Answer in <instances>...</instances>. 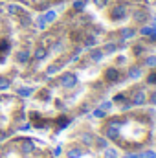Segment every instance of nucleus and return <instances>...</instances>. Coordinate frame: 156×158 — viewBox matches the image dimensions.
Returning a JSON list of instances; mask_svg holds the SVG:
<instances>
[{
    "instance_id": "nucleus-12",
    "label": "nucleus",
    "mask_w": 156,
    "mask_h": 158,
    "mask_svg": "<svg viewBox=\"0 0 156 158\" xmlns=\"http://www.w3.org/2000/svg\"><path fill=\"white\" fill-rule=\"evenodd\" d=\"M35 26H37V28H39V30H44V28H46V26H48V22H46V20H44V17H42V15H40L39 19H37V24H35Z\"/></svg>"
},
{
    "instance_id": "nucleus-13",
    "label": "nucleus",
    "mask_w": 156,
    "mask_h": 158,
    "mask_svg": "<svg viewBox=\"0 0 156 158\" xmlns=\"http://www.w3.org/2000/svg\"><path fill=\"white\" fill-rule=\"evenodd\" d=\"M107 136H109V138H114V136H117V129H116V127H110V129L107 131Z\"/></svg>"
},
{
    "instance_id": "nucleus-6",
    "label": "nucleus",
    "mask_w": 156,
    "mask_h": 158,
    "mask_svg": "<svg viewBox=\"0 0 156 158\" xmlns=\"http://www.w3.org/2000/svg\"><path fill=\"white\" fill-rule=\"evenodd\" d=\"M11 86V79L6 76H0V90H7Z\"/></svg>"
},
{
    "instance_id": "nucleus-15",
    "label": "nucleus",
    "mask_w": 156,
    "mask_h": 158,
    "mask_svg": "<svg viewBox=\"0 0 156 158\" xmlns=\"http://www.w3.org/2000/svg\"><path fill=\"white\" fill-rule=\"evenodd\" d=\"M105 155H107V158H117V153L114 151V149H109Z\"/></svg>"
},
{
    "instance_id": "nucleus-11",
    "label": "nucleus",
    "mask_w": 156,
    "mask_h": 158,
    "mask_svg": "<svg viewBox=\"0 0 156 158\" xmlns=\"http://www.w3.org/2000/svg\"><path fill=\"white\" fill-rule=\"evenodd\" d=\"M42 17H44V20H46V22H51V20H55V11H53V9H50V11H48L46 15H42Z\"/></svg>"
},
{
    "instance_id": "nucleus-18",
    "label": "nucleus",
    "mask_w": 156,
    "mask_h": 158,
    "mask_svg": "<svg viewBox=\"0 0 156 158\" xmlns=\"http://www.w3.org/2000/svg\"><path fill=\"white\" fill-rule=\"evenodd\" d=\"M83 142H84V143H92V136H90V134H84V136H83Z\"/></svg>"
},
{
    "instance_id": "nucleus-25",
    "label": "nucleus",
    "mask_w": 156,
    "mask_h": 158,
    "mask_svg": "<svg viewBox=\"0 0 156 158\" xmlns=\"http://www.w3.org/2000/svg\"><path fill=\"white\" fill-rule=\"evenodd\" d=\"M94 2H96L97 6H103V4H105V0H94Z\"/></svg>"
},
{
    "instance_id": "nucleus-8",
    "label": "nucleus",
    "mask_w": 156,
    "mask_h": 158,
    "mask_svg": "<svg viewBox=\"0 0 156 158\" xmlns=\"http://www.w3.org/2000/svg\"><path fill=\"white\" fill-rule=\"evenodd\" d=\"M81 155H83L81 149H70V151L66 153V156L68 158H81Z\"/></svg>"
},
{
    "instance_id": "nucleus-17",
    "label": "nucleus",
    "mask_w": 156,
    "mask_h": 158,
    "mask_svg": "<svg viewBox=\"0 0 156 158\" xmlns=\"http://www.w3.org/2000/svg\"><path fill=\"white\" fill-rule=\"evenodd\" d=\"M147 66H156V57H149L147 59Z\"/></svg>"
},
{
    "instance_id": "nucleus-19",
    "label": "nucleus",
    "mask_w": 156,
    "mask_h": 158,
    "mask_svg": "<svg viewBox=\"0 0 156 158\" xmlns=\"http://www.w3.org/2000/svg\"><path fill=\"white\" fill-rule=\"evenodd\" d=\"M142 156H145V158H156V155L153 153V151H147L145 155H142Z\"/></svg>"
},
{
    "instance_id": "nucleus-1",
    "label": "nucleus",
    "mask_w": 156,
    "mask_h": 158,
    "mask_svg": "<svg viewBox=\"0 0 156 158\" xmlns=\"http://www.w3.org/2000/svg\"><path fill=\"white\" fill-rule=\"evenodd\" d=\"M61 85H63L64 88H72V86L77 85V77H76L74 74H64V76L61 77Z\"/></svg>"
},
{
    "instance_id": "nucleus-3",
    "label": "nucleus",
    "mask_w": 156,
    "mask_h": 158,
    "mask_svg": "<svg viewBox=\"0 0 156 158\" xmlns=\"http://www.w3.org/2000/svg\"><path fill=\"white\" fill-rule=\"evenodd\" d=\"M30 57H31V53H30L28 50H20V52L17 53V61L22 63V64H26V63L30 61Z\"/></svg>"
},
{
    "instance_id": "nucleus-7",
    "label": "nucleus",
    "mask_w": 156,
    "mask_h": 158,
    "mask_svg": "<svg viewBox=\"0 0 156 158\" xmlns=\"http://www.w3.org/2000/svg\"><path fill=\"white\" fill-rule=\"evenodd\" d=\"M143 101H145V94H143V92H138V94L134 96V99H132L134 105H142Z\"/></svg>"
},
{
    "instance_id": "nucleus-24",
    "label": "nucleus",
    "mask_w": 156,
    "mask_h": 158,
    "mask_svg": "<svg viewBox=\"0 0 156 158\" xmlns=\"http://www.w3.org/2000/svg\"><path fill=\"white\" fill-rule=\"evenodd\" d=\"M154 81H156V76H154V74H153V76H149V83H154Z\"/></svg>"
},
{
    "instance_id": "nucleus-2",
    "label": "nucleus",
    "mask_w": 156,
    "mask_h": 158,
    "mask_svg": "<svg viewBox=\"0 0 156 158\" xmlns=\"http://www.w3.org/2000/svg\"><path fill=\"white\" fill-rule=\"evenodd\" d=\"M33 149H35V145H33V142L31 140H22L20 142V153L22 155H30V153H33Z\"/></svg>"
},
{
    "instance_id": "nucleus-22",
    "label": "nucleus",
    "mask_w": 156,
    "mask_h": 158,
    "mask_svg": "<svg viewBox=\"0 0 156 158\" xmlns=\"http://www.w3.org/2000/svg\"><path fill=\"white\" fill-rule=\"evenodd\" d=\"M130 35H134L130 30H125V31H123V37H130Z\"/></svg>"
},
{
    "instance_id": "nucleus-10",
    "label": "nucleus",
    "mask_w": 156,
    "mask_h": 158,
    "mask_svg": "<svg viewBox=\"0 0 156 158\" xmlns=\"http://www.w3.org/2000/svg\"><path fill=\"white\" fill-rule=\"evenodd\" d=\"M116 77H117V70H116V68L107 70V79H109V81H114Z\"/></svg>"
},
{
    "instance_id": "nucleus-4",
    "label": "nucleus",
    "mask_w": 156,
    "mask_h": 158,
    "mask_svg": "<svg viewBox=\"0 0 156 158\" xmlns=\"http://www.w3.org/2000/svg\"><path fill=\"white\" fill-rule=\"evenodd\" d=\"M46 55H48V52H46L42 46H39V48L33 52V59H35V61H42V59H46Z\"/></svg>"
},
{
    "instance_id": "nucleus-20",
    "label": "nucleus",
    "mask_w": 156,
    "mask_h": 158,
    "mask_svg": "<svg viewBox=\"0 0 156 158\" xmlns=\"http://www.w3.org/2000/svg\"><path fill=\"white\" fill-rule=\"evenodd\" d=\"M114 48H116L114 44H109V46H105V52H114Z\"/></svg>"
},
{
    "instance_id": "nucleus-5",
    "label": "nucleus",
    "mask_w": 156,
    "mask_h": 158,
    "mask_svg": "<svg viewBox=\"0 0 156 158\" xmlns=\"http://www.w3.org/2000/svg\"><path fill=\"white\" fill-rule=\"evenodd\" d=\"M7 13H9V15H20V13H22V7L17 6V4H9V6H7Z\"/></svg>"
},
{
    "instance_id": "nucleus-16",
    "label": "nucleus",
    "mask_w": 156,
    "mask_h": 158,
    "mask_svg": "<svg viewBox=\"0 0 156 158\" xmlns=\"http://www.w3.org/2000/svg\"><path fill=\"white\" fill-rule=\"evenodd\" d=\"M101 57H103V53H101V52H94V53H92V59H94V61H99Z\"/></svg>"
},
{
    "instance_id": "nucleus-26",
    "label": "nucleus",
    "mask_w": 156,
    "mask_h": 158,
    "mask_svg": "<svg viewBox=\"0 0 156 158\" xmlns=\"http://www.w3.org/2000/svg\"><path fill=\"white\" fill-rule=\"evenodd\" d=\"M151 101H153V103H154V105H156V92H154V94H153V96H151Z\"/></svg>"
},
{
    "instance_id": "nucleus-14",
    "label": "nucleus",
    "mask_w": 156,
    "mask_h": 158,
    "mask_svg": "<svg viewBox=\"0 0 156 158\" xmlns=\"http://www.w3.org/2000/svg\"><path fill=\"white\" fill-rule=\"evenodd\" d=\"M140 74H142V72H140V70H138V68H130V72H129V76H130V77H140Z\"/></svg>"
},
{
    "instance_id": "nucleus-21",
    "label": "nucleus",
    "mask_w": 156,
    "mask_h": 158,
    "mask_svg": "<svg viewBox=\"0 0 156 158\" xmlns=\"http://www.w3.org/2000/svg\"><path fill=\"white\" fill-rule=\"evenodd\" d=\"M57 70H59V68H57V66H50V68H48V74H55V72H57Z\"/></svg>"
},
{
    "instance_id": "nucleus-9",
    "label": "nucleus",
    "mask_w": 156,
    "mask_h": 158,
    "mask_svg": "<svg viewBox=\"0 0 156 158\" xmlns=\"http://www.w3.org/2000/svg\"><path fill=\"white\" fill-rule=\"evenodd\" d=\"M18 94H20V96H24V98H28V96H31V94H33V88H28V86L18 88Z\"/></svg>"
},
{
    "instance_id": "nucleus-23",
    "label": "nucleus",
    "mask_w": 156,
    "mask_h": 158,
    "mask_svg": "<svg viewBox=\"0 0 156 158\" xmlns=\"http://www.w3.org/2000/svg\"><path fill=\"white\" fill-rule=\"evenodd\" d=\"M96 116H97V118H101V116H105V112L99 109V110H96Z\"/></svg>"
}]
</instances>
